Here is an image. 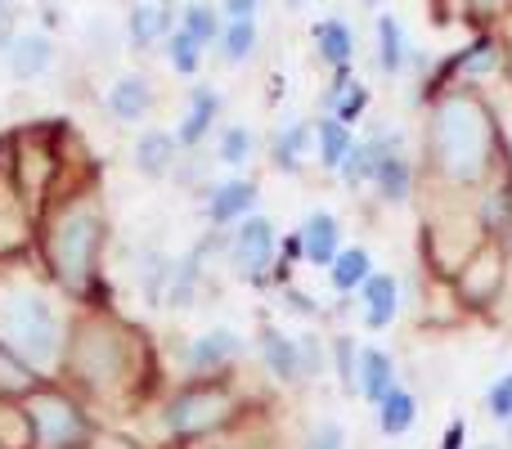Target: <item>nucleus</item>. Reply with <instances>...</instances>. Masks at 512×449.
Returning <instances> with one entry per match:
<instances>
[{
  "instance_id": "1",
  "label": "nucleus",
  "mask_w": 512,
  "mask_h": 449,
  "mask_svg": "<svg viewBox=\"0 0 512 449\" xmlns=\"http://www.w3.org/2000/svg\"><path fill=\"white\" fill-rule=\"evenodd\" d=\"M59 382L81 396L99 418H117L144 409L162 387V364L149 333L108 306H81L68 319V346H63Z\"/></svg>"
},
{
  "instance_id": "2",
  "label": "nucleus",
  "mask_w": 512,
  "mask_h": 449,
  "mask_svg": "<svg viewBox=\"0 0 512 449\" xmlns=\"http://www.w3.org/2000/svg\"><path fill=\"white\" fill-rule=\"evenodd\" d=\"M512 153L499 131V113L477 86H454L427 95L423 144H418V185L445 203H472L490 180L508 176Z\"/></svg>"
},
{
  "instance_id": "3",
  "label": "nucleus",
  "mask_w": 512,
  "mask_h": 449,
  "mask_svg": "<svg viewBox=\"0 0 512 449\" xmlns=\"http://www.w3.org/2000/svg\"><path fill=\"white\" fill-rule=\"evenodd\" d=\"M108 212L99 198V180L86 176L63 185L36 216V252L59 292L81 306H108L104 297V252H108Z\"/></svg>"
},
{
  "instance_id": "4",
  "label": "nucleus",
  "mask_w": 512,
  "mask_h": 449,
  "mask_svg": "<svg viewBox=\"0 0 512 449\" xmlns=\"http://www.w3.org/2000/svg\"><path fill=\"white\" fill-rule=\"evenodd\" d=\"M248 414H256V405H252L248 387H243L234 373H221V378H189V382H180L171 396H162V405H158L162 432L176 445L207 441V436L243 423Z\"/></svg>"
},
{
  "instance_id": "5",
  "label": "nucleus",
  "mask_w": 512,
  "mask_h": 449,
  "mask_svg": "<svg viewBox=\"0 0 512 449\" xmlns=\"http://www.w3.org/2000/svg\"><path fill=\"white\" fill-rule=\"evenodd\" d=\"M18 414H23V436L27 449H90V441L99 436L104 418L86 405L81 396H72L63 382L41 378L23 400H18Z\"/></svg>"
},
{
  "instance_id": "6",
  "label": "nucleus",
  "mask_w": 512,
  "mask_h": 449,
  "mask_svg": "<svg viewBox=\"0 0 512 449\" xmlns=\"http://www.w3.org/2000/svg\"><path fill=\"white\" fill-rule=\"evenodd\" d=\"M0 337L45 378V373H59L63 364L68 324L45 292H9L0 301Z\"/></svg>"
},
{
  "instance_id": "7",
  "label": "nucleus",
  "mask_w": 512,
  "mask_h": 449,
  "mask_svg": "<svg viewBox=\"0 0 512 449\" xmlns=\"http://www.w3.org/2000/svg\"><path fill=\"white\" fill-rule=\"evenodd\" d=\"M450 297H454V310L463 315H495L499 301L508 297L512 288V256L504 247V238H486L459 270L450 274Z\"/></svg>"
},
{
  "instance_id": "8",
  "label": "nucleus",
  "mask_w": 512,
  "mask_h": 449,
  "mask_svg": "<svg viewBox=\"0 0 512 449\" xmlns=\"http://www.w3.org/2000/svg\"><path fill=\"white\" fill-rule=\"evenodd\" d=\"M225 252H230V265L239 279L248 283H265L274 270V252H279V229H274L270 216L252 212L248 221H239L225 238Z\"/></svg>"
},
{
  "instance_id": "9",
  "label": "nucleus",
  "mask_w": 512,
  "mask_h": 449,
  "mask_svg": "<svg viewBox=\"0 0 512 449\" xmlns=\"http://www.w3.org/2000/svg\"><path fill=\"white\" fill-rule=\"evenodd\" d=\"M36 243V207L18 189L14 171L0 167V261H18Z\"/></svg>"
},
{
  "instance_id": "10",
  "label": "nucleus",
  "mask_w": 512,
  "mask_h": 449,
  "mask_svg": "<svg viewBox=\"0 0 512 449\" xmlns=\"http://www.w3.org/2000/svg\"><path fill=\"white\" fill-rule=\"evenodd\" d=\"M239 360H243V337L234 328H212V333L189 342L185 373L189 378H221V373H234Z\"/></svg>"
},
{
  "instance_id": "11",
  "label": "nucleus",
  "mask_w": 512,
  "mask_h": 449,
  "mask_svg": "<svg viewBox=\"0 0 512 449\" xmlns=\"http://www.w3.org/2000/svg\"><path fill=\"white\" fill-rule=\"evenodd\" d=\"M414 185H418V167L409 162V153L400 149V135H382V158H378V171H373V189H378L382 203H409L414 198Z\"/></svg>"
},
{
  "instance_id": "12",
  "label": "nucleus",
  "mask_w": 512,
  "mask_h": 449,
  "mask_svg": "<svg viewBox=\"0 0 512 449\" xmlns=\"http://www.w3.org/2000/svg\"><path fill=\"white\" fill-rule=\"evenodd\" d=\"M256 203H261V185H256L252 176H243V171H234V176L221 180V185L212 189V198H207V221L216 229H234L256 212Z\"/></svg>"
},
{
  "instance_id": "13",
  "label": "nucleus",
  "mask_w": 512,
  "mask_h": 449,
  "mask_svg": "<svg viewBox=\"0 0 512 449\" xmlns=\"http://www.w3.org/2000/svg\"><path fill=\"white\" fill-rule=\"evenodd\" d=\"M355 297H360V324L369 328V333H387V328L396 324V315H400V279L391 270H373L369 283H364Z\"/></svg>"
},
{
  "instance_id": "14",
  "label": "nucleus",
  "mask_w": 512,
  "mask_h": 449,
  "mask_svg": "<svg viewBox=\"0 0 512 449\" xmlns=\"http://www.w3.org/2000/svg\"><path fill=\"white\" fill-rule=\"evenodd\" d=\"M297 243H301V261L315 265V270H328V265H333V256L346 247L342 221H337L333 212H324V207H315V212L301 221Z\"/></svg>"
},
{
  "instance_id": "15",
  "label": "nucleus",
  "mask_w": 512,
  "mask_h": 449,
  "mask_svg": "<svg viewBox=\"0 0 512 449\" xmlns=\"http://www.w3.org/2000/svg\"><path fill=\"white\" fill-rule=\"evenodd\" d=\"M256 351H261V364L270 369L274 382H283V387H301V382H306V373H301L297 337H288L283 328L265 324L261 333H256Z\"/></svg>"
},
{
  "instance_id": "16",
  "label": "nucleus",
  "mask_w": 512,
  "mask_h": 449,
  "mask_svg": "<svg viewBox=\"0 0 512 449\" xmlns=\"http://www.w3.org/2000/svg\"><path fill=\"white\" fill-rule=\"evenodd\" d=\"M216 117H221V90L216 86H194L189 90V108L176 126L180 149H198L207 135L216 131Z\"/></svg>"
},
{
  "instance_id": "17",
  "label": "nucleus",
  "mask_w": 512,
  "mask_h": 449,
  "mask_svg": "<svg viewBox=\"0 0 512 449\" xmlns=\"http://www.w3.org/2000/svg\"><path fill=\"white\" fill-rule=\"evenodd\" d=\"M153 104H158V95H153L149 77H140V72L117 77L113 86H108V113H113V122H122V126H140L144 117L153 113Z\"/></svg>"
},
{
  "instance_id": "18",
  "label": "nucleus",
  "mask_w": 512,
  "mask_h": 449,
  "mask_svg": "<svg viewBox=\"0 0 512 449\" xmlns=\"http://www.w3.org/2000/svg\"><path fill=\"white\" fill-rule=\"evenodd\" d=\"M180 167V140L176 131H144L140 140H135V171H140L144 180H167L176 176Z\"/></svg>"
},
{
  "instance_id": "19",
  "label": "nucleus",
  "mask_w": 512,
  "mask_h": 449,
  "mask_svg": "<svg viewBox=\"0 0 512 449\" xmlns=\"http://www.w3.org/2000/svg\"><path fill=\"white\" fill-rule=\"evenodd\" d=\"M176 27H180V9L158 5V0H140V5H131V14H126V36H131V45H140V50L167 41Z\"/></svg>"
},
{
  "instance_id": "20",
  "label": "nucleus",
  "mask_w": 512,
  "mask_h": 449,
  "mask_svg": "<svg viewBox=\"0 0 512 449\" xmlns=\"http://www.w3.org/2000/svg\"><path fill=\"white\" fill-rule=\"evenodd\" d=\"M5 63H9V77L14 81H36L41 72H50L54 41L45 32H18L5 50Z\"/></svg>"
},
{
  "instance_id": "21",
  "label": "nucleus",
  "mask_w": 512,
  "mask_h": 449,
  "mask_svg": "<svg viewBox=\"0 0 512 449\" xmlns=\"http://www.w3.org/2000/svg\"><path fill=\"white\" fill-rule=\"evenodd\" d=\"M391 387H400V373H396V355L387 346H364L360 351V378H355V396L378 405Z\"/></svg>"
},
{
  "instance_id": "22",
  "label": "nucleus",
  "mask_w": 512,
  "mask_h": 449,
  "mask_svg": "<svg viewBox=\"0 0 512 449\" xmlns=\"http://www.w3.org/2000/svg\"><path fill=\"white\" fill-rule=\"evenodd\" d=\"M310 140H315V122H306V117L279 126V131H274V140H270L274 171H283V176H297L301 162H306V153H310Z\"/></svg>"
},
{
  "instance_id": "23",
  "label": "nucleus",
  "mask_w": 512,
  "mask_h": 449,
  "mask_svg": "<svg viewBox=\"0 0 512 449\" xmlns=\"http://www.w3.org/2000/svg\"><path fill=\"white\" fill-rule=\"evenodd\" d=\"M378 270L373 265V256H369V247H360V243H346L342 252L333 256V265H328V283H333V292L337 297H355V292L369 283V274Z\"/></svg>"
},
{
  "instance_id": "24",
  "label": "nucleus",
  "mask_w": 512,
  "mask_h": 449,
  "mask_svg": "<svg viewBox=\"0 0 512 449\" xmlns=\"http://www.w3.org/2000/svg\"><path fill=\"white\" fill-rule=\"evenodd\" d=\"M373 63H378L382 77H396V72H405L409 45H405V32H400L396 14H378V18H373Z\"/></svg>"
},
{
  "instance_id": "25",
  "label": "nucleus",
  "mask_w": 512,
  "mask_h": 449,
  "mask_svg": "<svg viewBox=\"0 0 512 449\" xmlns=\"http://www.w3.org/2000/svg\"><path fill=\"white\" fill-rule=\"evenodd\" d=\"M315 50L333 72H346L355 63V32L346 18H324L315 27Z\"/></svg>"
},
{
  "instance_id": "26",
  "label": "nucleus",
  "mask_w": 512,
  "mask_h": 449,
  "mask_svg": "<svg viewBox=\"0 0 512 449\" xmlns=\"http://www.w3.org/2000/svg\"><path fill=\"white\" fill-rule=\"evenodd\" d=\"M373 418H378L382 436H405L409 427L418 423V396L409 387H391L387 396L373 405Z\"/></svg>"
},
{
  "instance_id": "27",
  "label": "nucleus",
  "mask_w": 512,
  "mask_h": 449,
  "mask_svg": "<svg viewBox=\"0 0 512 449\" xmlns=\"http://www.w3.org/2000/svg\"><path fill=\"white\" fill-rule=\"evenodd\" d=\"M185 449H270V432H265V418H261V409H256L243 423L225 427V432L207 436V441H194Z\"/></svg>"
},
{
  "instance_id": "28",
  "label": "nucleus",
  "mask_w": 512,
  "mask_h": 449,
  "mask_svg": "<svg viewBox=\"0 0 512 449\" xmlns=\"http://www.w3.org/2000/svg\"><path fill=\"white\" fill-rule=\"evenodd\" d=\"M355 144V131L346 122H337V117H315V149H319V167L324 171H337L346 162V153H351Z\"/></svg>"
},
{
  "instance_id": "29",
  "label": "nucleus",
  "mask_w": 512,
  "mask_h": 449,
  "mask_svg": "<svg viewBox=\"0 0 512 449\" xmlns=\"http://www.w3.org/2000/svg\"><path fill=\"white\" fill-rule=\"evenodd\" d=\"M36 382H41V373H36L32 364L0 337V400H23Z\"/></svg>"
},
{
  "instance_id": "30",
  "label": "nucleus",
  "mask_w": 512,
  "mask_h": 449,
  "mask_svg": "<svg viewBox=\"0 0 512 449\" xmlns=\"http://www.w3.org/2000/svg\"><path fill=\"white\" fill-rule=\"evenodd\" d=\"M378 158H382V135H369V140H355L346 162L337 167V176L346 180V189H364L373 185V171H378Z\"/></svg>"
},
{
  "instance_id": "31",
  "label": "nucleus",
  "mask_w": 512,
  "mask_h": 449,
  "mask_svg": "<svg viewBox=\"0 0 512 449\" xmlns=\"http://www.w3.org/2000/svg\"><path fill=\"white\" fill-rule=\"evenodd\" d=\"M180 27H185L198 45H216L225 32V14H221V5H212V0H189V5L180 9Z\"/></svg>"
},
{
  "instance_id": "32",
  "label": "nucleus",
  "mask_w": 512,
  "mask_h": 449,
  "mask_svg": "<svg viewBox=\"0 0 512 449\" xmlns=\"http://www.w3.org/2000/svg\"><path fill=\"white\" fill-rule=\"evenodd\" d=\"M256 41H261V36H256V18H225V32H221V59L230 63H248L252 54H256Z\"/></svg>"
},
{
  "instance_id": "33",
  "label": "nucleus",
  "mask_w": 512,
  "mask_h": 449,
  "mask_svg": "<svg viewBox=\"0 0 512 449\" xmlns=\"http://www.w3.org/2000/svg\"><path fill=\"white\" fill-rule=\"evenodd\" d=\"M252 149H256L252 126L234 122V126H225V131H221V144H216V158H221V167L243 171V167L252 162Z\"/></svg>"
},
{
  "instance_id": "34",
  "label": "nucleus",
  "mask_w": 512,
  "mask_h": 449,
  "mask_svg": "<svg viewBox=\"0 0 512 449\" xmlns=\"http://www.w3.org/2000/svg\"><path fill=\"white\" fill-rule=\"evenodd\" d=\"M162 45H167V63L180 72V77H198V72H203V50H207V45H198L185 27H176V32H171Z\"/></svg>"
},
{
  "instance_id": "35",
  "label": "nucleus",
  "mask_w": 512,
  "mask_h": 449,
  "mask_svg": "<svg viewBox=\"0 0 512 449\" xmlns=\"http://www.w3.org/2000/svg\"><path fill=\"white\" fill-rule=\"evenodd\" d=\"M328 351H333L337 382H342L346 391H355V378H360V351H364V346L355 342L351 333H342V337H333V342H328Z\"/></svg>"
},
{
  "instance_id": "36",
  "label": "nucleus",
  "mask_w": 512,
  "mask_h": 449,
  "mask_svg": "<svg viewBox=\"0 0 512 449\" xmlns=\"http://www.w3.org/2000/svg\"><path fill=\"white\" fill-rule=\"evenodd\" d=\"M297 351H301V373H306V382L324 378V373L333 369V351H328L324 337H315V333L297 337Z\"/></svg>"
},
{
  "instance_id": "37",
  "label": "nucleus",
  "mask_w": 512,
  "mask_h": 449,
  "mask_svg": "<svg viewBox=\"0 0 512 449\" xmlns=\"http://www.w3.org/2000/svg\"><path fill=\"white\" fill-rule=\"evenodd\" d=\"M486 414L495 423H512V373H504V378H495L486 387Z\"/></svg>"
},
{
  "instance_id": "38",
  "label": "nucleus",
  "mask_w": 512,
  "mask_h": 449,
  "mask_svg": "<svg viewBox=\"0 0 512 449\" xmlns=\"http://www.w3.org/2000/svg\"><path fill=\"white\" fill-rule=\"evenodd\" d=\"M90 449H144L140 441H135V436H126L122 432V427H99V436H95V441H90Z\"/></svg>"
},
{
  "instance_id": "39",
  "label": "nucleus",
  "mask_w": 512,
  "mask_h": 449,
  "mask_svg": "<svg viewBox=\"0 0 512 449\" xmlns=\"http://www.w3.org/2000/svg\"><path fill=\"white\" fill-rule=\"evenodd\" d=\"M306 449H346V436H342V427H337V423H319L315 432H310Z\"/></svg>"
},
{
  "instance_id": "40",
  "label": "nucleus",
  "mask_w": 512,
  "mask_h": 449,
  "mask_svg": "<svg viewBox=\"0 0 512 449\" xmlns=\"http://www.w3.org/2000/svg\"><path fill=\"white\" fill-rule=\"evenodd\" d=\"M463 441H468V423H463V418H454V423H445L441 449H463Z\"/></svg>"
},
{
  "instance_id": "41",
  "label": "nucleus",
  "mask_w": 512,
  "mask_h": 449,
  "mask_svg": "<svg viewBox=\"0 0 512 449\" xmlns=\"http://www.w3.org/2000/svg\"><path fill=\"white\" fill-rule=\"evenodd\" d=\"M256 5H261V0H221V14L225 18H256Z\"/></svg>"
},
{
  "instance_id": "42",
  "label": "nucleus",
  "mask_w": 512,
  "mask_h": 449,
  "mask_svg": "<svg viewBox=\"0 0 512 449\" xmlns=\"http://www.w3.org/2000/svg\"><path fill=\"white\" fill-rule=\"evenodd\" d=\"M499 50H504V68H508V77H512V9H508L504 32H499Z\"/></svg>"
},
{
  "instance_id": "43",
  "label": "nucleus",
  "mask_w": 512,
  "mask_h": 449,
  "mask_svg": "<svg viewBox=\"0 0 512 449\" xmlns=\"http://www.w3.org/2000/svg\"><path fill=\"white\" fill-rule=\"evenodd\" d=\"M504 247H508V256H512V225H508V234H504Z\"/></svg>"
},
{
  "instance_id": "44",
  "label": "nucleus",
  "mask_w": 512,
  "mask_h": 449,
  "mask_svg": "<svg viewBox=\"0 0 512 449\" xmlns=\"http://www.w3.org/2000/svg\"><path fill=\"white\" fill-rule=\"evenodd\" d=\"M0 18H5V0H0Z\"/></svg>"
},
{
  "instance_id": "45",
  "label": "nucleus",
  "mask_w": 512,
  "mask_h": 449,
  "mask_svg": "<svg viewBox=\"0 0 512 449\" xmlns=\"http://www.w3.org/2000/svg\"><path fill=\"white\" fill-rule=\"evenodd\" d=\"M504 5H508V9H512V0H504Z\"/></svg>"
}]
</instances>
